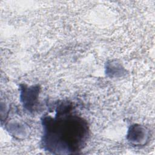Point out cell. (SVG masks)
I'll use <instances>...</instances> for the list:
<instances>
[{"label": "cell", "mask_w": 155, "mask_h": 155, "mask_svg": "<svg viewBox=\"0 0 155 155\" xmlns=\"http://www.w3.org/2000/svg\"><path fill=\"white\" fill-rule=\"evenodd\" d=\"M43 145L46 150L58 153H70L82 148L88 136L87 124L82 118L61 109L54 118L43 120Z\"/></svg>", "instance_id": "1"}, {"label": "cell", "mask_w": 155, "mask_h": 155, "mask_svg": "<svg viewBox=\"0 0 155 155\" xmlns=\"http://www.w3.org/2000/svg\"><path fill=\"white\" fill-rule=\"evenodd\" d=\"M149 136L148 131L146 128L134 125L131 127L128 131V139L132 143L137 145H142L146 143Z\"/></svg>", "instance_id": "2"}]
</instances>
